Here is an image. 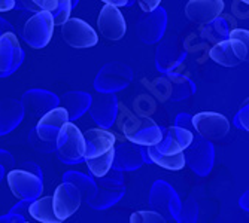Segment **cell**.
<instances>
[{"instance_id": "ab89813d", "label": "cell", "mask_w": 249, "mask_h": 223, "mask_svg": "<svg viewBox=\"0 0 249 223\" xmlns=\"http://www.w3.org/2000/svg\"><path fill=\"white\" fill-rule=\"evenodd\" d=\"M19 168H22V170H26V171H29V173H32V174L40 177V178H43L42 168H40V165H37L35 161H24V162H21Z\"/></svg>"}, {"instance_id": "74e56055", "label": "cell", "mask_w": 249, "mask_h": 223, "mask_svg": "<svg viewBox=\"0 0 249 223\" xmlns=\"http://www.w3.org/2000/svg\"><path fill=\"white\" fill-rule=\"evenodd\" d=\"M32 204L30 199H19L18 203L9 210V213H15V214H19L22 217H26L29 220V207Z\"/></svg>"}, {"instance_id": "83f0119b", "label": "cell", "mask_w": 249, "mask_h": 223, "mask_svg": "<svg viewBox=\"0 0 249 223\" xmlns=\"http://www.w3.org/2000/svg\"><path fill=\"white\" fill-rule=\"evenodd\" d=\"M63 182H69L72 185L76 186V189L81 193L82 201H87L91 198L96 191H97V183H96V178L91 175H87L81 171L76 170H69L63 174Z\"/></svg>"}, {"instance_id": "484cf974", "label": "cell", "mask_w": 249, "mask_h": 223, "mask_svg": "<svg viewBox=\"0 0 249 223\" xmlns=\"http://www.w3.org/2000/svg\"><path fill=\"white\" fill-rule=\"evenodd\" d=\"M231 29H234V22H230L229 16H224L222 14L218 15L216 18H213L212 21L203 24L201 29V37L211 42V43H218L221 40L229 39V34L231 32Z\"/></svg>"}, {"instance_id": "d6986e66", "label": "cell", "mask_w": 249, "mask_h": 223, "mask_svg": "<svg viewBox=\"0 0 249 223\" xmlns=\"http://www.w3.org/2000/svg\"><path fill=\"white\" fill-rule=\"evenodd\" d=\"M84 142H85V153H84V161L91 159L102 156L115 147V136L114 132L109 131L107 128H89L84 134Z\"/></svg>"}, {"instance_id": "f35d334b", "label": "cell", "mask_w": 249, "mask_h": 223, "mask_svg": "<svg viewBox=\"0 0 249 223\" xmlns=\"http://www.w3.org/2000/svg\"><path fill=\"white\" fill-rule=\"evenodd\" d=\"M0 165H3L5 170L15 167V158L12 156L11 152H8L5 149H0Z\"/></svg>"}, {"instance_id": "603a6c76", "label": "cell", "mask_w": 249, "mask_h": 223, "mask_svg": "<svg viewBox=\"0 0 249 223\" xmlns=\"http://www.w3.org/2000/svg\"><path fill=\"white\" fill-rule=\"evenodd\" d=\"M194 132L180 128L176 125H172L169 128H163V137L157 144H154L157 147L158 152L161 153H179L184 152L188 144L193 140Z\"/></svg>"}, {"instance_id": "52a82bcc", "label": "cell", "mask_w": 249, "mask_h": 223, "mask_svg": "<svg viewBox=\"0 0 249 223\" xmlns=\"http://www.w3.org/2000/svg\"><path fill=\"white\" fill-rule=\"evenodd\" d=\"M187 57L188 52L184 47L182 40L173 36L158 42V47L155 51V67L163 75L175 73L185 63Z\"/></svg>"}, {"instance_id": "836d02e7", "label": "cell", "mask_w": 249, "mask_h": 223, "mask_svg": "<svg viewBox=\"0 0 249 223\" xmlns=\"http://www.w3.org/2000/svg\"><path fill=\"white\" fill-rule=\"evenodd\" d=\"M29 144L40 153H55L57 150V144L55 143H50V142H45L43 139H40L36 132V128H32L29 132V139H27Z\"/></svg>"}, {"instance_id": "d590c367", "label": "cell", "mask_w": 249, "mask_h": 223, "mask_svg": "<svg viewBox=\"0 0 249 223\" xmlns=\"http://www.w3.org/2000/svg\"><path fill=\"white\" fill-rule=\"evenodd\" d=\"M248 103H249V100H245V104H242L240 110L234 115V119H233L234 127L239 129H243V131L249 129V106H248Z\"/></svg>"}, {"instance_id": "681fc988", "label": "cell", "mask_w": 249, "mask_h": 223, "mask_svg": "<svg viewBox=\"0 0 249 223\" xmlns=\"http://www.w3.org/2000/svg\"><path fill=\"white\" fill-rule=\"evenodd\" d=\"M71 2H72V8H76L78 3H79V0H71Z\"/></svg>"}, {"instance_id": "6da1fadb", "label": "cell", "mask_w": 249, "mask_h": 223, "mask_svg": "<svg viewBox=\"0 0 249 223\" xmlns=\"http://www.w3.org/2000/svg\"><path fill=\"white\" fill-rule=\"evenodd\" d=\"M19 34L29 47L33 49H43L50 40L53 39L54 33V18L47 11H24V15L21 18Z\"/></svg>"}, {"instance_id": "277c9868", "label": "cell", "mask_w": 249, "mask_h": 223, "mask_svg": "<svg viewBox=\"0 0 249 223\" xmlns=\"http://www.w3.org/2000/svg\"><path fill=\"white\" fill-rule=\"evenodd\" d=\"M185 165L200 177H208L215 165V146L213 142L203 139L194 132L193 140L184 150Z\"/></svg>"}, {"instance_id": "ac0fdd59", "label": "cell", "mask_w": 249, "mask_h": 223, "mask_svg": "<svg viewBox=\"0 0 249 223\" xmlns=\"http://www.w3.org/2000/svg\"><path fill=\"white\" fill-rule=\"evenodd\" d=\"M21 103L24 106L26 113L30 116L39 118L45 115L47 112L60 106V97L53 91L42 88H32L26 91L21 97Z\"/></svg>"}, {"instance_id": "44dd1931", "label": "cell", "mask_w": 249, "mask_h": 223, "mask_svg": "<svg viewBox=\"0 0 249 223\" xmlns=\"http://www.w3.org/2000/svg\"><path fill=\"white\" fill-rule=\"evenodd\" d=\"M67 121H69V115H67L66 109L58 106V107L47 112L45 115H42L35 128H36V132L40 139H43L45 142H50V143H55L61 127Z\"/></svg>"}, {"instance_id": "8d00e7d4", "label": "cell", "mask_w": 249, "mask_h": 223, "mask_svg": "<svg viewBox=\"0 0 249 223\" xmlns=\"http://www.w3.org/2000/svg\"><path fill=\"white\" fill-rule=\"evenodd\" d=\"M175 125L180 127V128H185L191 132H196L194 125H193V115H190V113H179L175 118Z\"/></svg>"}, {"instance_id": "c3c4849f", "label": "cell", "mask_w": 249, "mask_h": 223, "mask_svg": "<svg viewBox=\"0 0 249 223\" xmlns=\"http://www.w3.org/2000/svg\"><path fill=\"white\" fill-rule=\"evenodd\" d=\"M3 178H5V167L0 165V183L3 182Z\"/></svg>"}, {"instance_id": "9a60e30c", "label": "cell", "mask_w": 249, "mask_h": 223, "mask_svg": "<svg viewBox=\"0 0 249 223\" xmlns=\"http://www.w3.org/2000/svg\"><path fill=\"white\" fill-rule=\"evenodd\" d=\"M81 204H82V198L75 185L69 182H63L61 185L57 186L53 195V206H54V213L60 222H64L66 219L73 216L79 210Z\"/></svg>"}, {"instance_id": "30bf717a", "label": "cell", "mask_w": 249, "mask_h": 223, "mask_svg": "<svg viewBox=\"0 0 249 223\" xmlns=\"http://www.w3.org/2000/svg\"><path fill=\"white\" fill-rule=\"evenodd\" d=\"M248 49L249 43L236 37H229L215 43L209 51V57L222 67H237L248 60Z\"/></svg>"}, {"instance_id": "f1b7e54d", "label": "cell", "mask_w": 249, "mask_h": 223, "mask_svg": "<svg viewBox=\"0 0 249 223\" xmlns=\"http://www.w3.org/2000/svg\"><path fill=\"white\" fill-rule=\"evenodd\" d=\"M146 152L149 155V159L152 164L161 167L164 170L170 171H179L185 167V158H184V152L179 153H161L158 152L155 146H146Z\"/></svg>"}, {"instance_id": "d4e9b609", "label": "cell", "mask_w": 249, "mask_h": 223, "mask_svg": "<svg viewBox=\"0 0 249 223\" xmlns=\"http://www.w3.org/2000/svg\"><path fill=\"white\" fill-rule=\"evenodd\" d=\"M89 104H91V94L85 91H69L60 97V106L66 109L71 122L78 121L85 115Z\"/></svg>"}, {"instance_id": "b9f144b4", "label": "cell", "mask_w": 249, "mask_h": 223, "mask_svg": "<svg viewBox=\"0 0 249 223\" xmlns=\"http://www.w3.org/2000/svg\"><path fill=\"white\" fill-rule=\"evenodd\" d=\"M24 222H27L26 217L15 213H6L5 216H0V223H24Z\"/></svg>"}, {"instance_id": "5bb4252c", "label": "cell", "mask_w": 249, "mask_h": 223, "mask_svg": "<svg viewBox=\"0 0 249 223\" xmlns=\"http://www.w3.org/2000/svg\"><path fill=\"white\" fill-rule=\"evenodd\" d=\"M24 49L19 47L15 32H6L0 36V78L14 75L24 61Z\"/></svg>"}, {"instance_id": "2e32d148", "label": "cell", "mask_w": 249, "mask_h": 223, "mask_svg": "<svg viewBox=\"0 0 249 223\" xmlns=\"http://www.w3.org/2000/svg\"><path fill=\"white\" fill-rule=\"evenodd\" d=\"M97 27L105 39L121 40L127 32V22L120 8L105 3L97 16Z\"/></svg>"}, {"instance_id": "7a4b0ae2", "label": "cell", "mask_w": 249, "mask_h": 223, "mask_svg": "<svg viewBox=\"0 0 249 223\" xmlns=\"http://www.w3.org/2000/svg\"><path fill=\"white\" fill-rule=\"evenodd\" d=\"M133 69L121 61H109L100 67L94 79V89L97 93H120L133 82Z\"/></svg>"}, {"instance_id": "d6a6232c", "label": "cell", "mask_w": 249, "mask_h": 223, "mask_svg": "<svg viewBox=\"0 0 249 223\" xmlns=\"http://www.w3.org/2000/svg\"><path fill=\"white\" fill-rule=\"evenodd\" d=\"M197 220H198V204L193 196H188L184 203H180L178 223H194Z\"/></svg>"}, {"instance_id": "7402d4cb", "label": "cell", "mask_w": 249, "mask_h": 223, "mask_svg": "<svg viewBox=\"0 0 249 223\" xmlns=\"http://www.w3.org/2000/svg\"><path fill=\"white\" fill-rule=\"evenodd\" d=\"M224 8V0H190L185 5V15L191 22L203 26L221 15Z\"/></svg>"}, {"instance_id": "f6af8a7d", "label": "cell", "mask_w": 249, "mask_h": 223, "mask_svg": "<svg viewBox=\"0 0 249 223\" xmlns=\"http://www.w3.org/2000/svg\"><path fill=\"white\" fill-rule=\"evenodd\" d=\"M6 32H15L17 33L15 27L11 24V22L8 19H5L3 16H0V36H2L3 33H6Z\"/></svg>"}, {"instance_id": "bcb514c9", "label": "cell", "mask_w": 249, "mask_h": 223, "mask_svg": "<svg viewBox=\"0 0 249 223\" xmlns=\"http://www.w3.org/2000/svg\"><path fill=\"white\" fill-rule=\"evenodd\" d=\"M15 9L14 0H0V12H9Z\"/></svg>"}, {"instance_id": "7c38bea8", "label": "cell", "mask_w": 249, "mask_h": 223, "mask_svg": "<svg viewBox=\"0 0 249 223\" xmlns=\"http://www.w3.org/2000/svg\"><path fill=\"white\" fill-rule=\"evenodd\" d=\"M194 131L203 139L211 142L222 140L230 131V121L216 112H200L193 116Z\"/></svg>"}, {"instance_id": "ba28073f", "label": "cell", "mask_w": 249, "mask_h": 223, "mask_svg": "<svg viewBox=\"0 0 249 223\" xmlns=\"http://www.w3.org/2000/svg\"><path fill=\"white\" fill-rule=\"evenodd\" d=\"M60 29H61L63 40L75 49L93 48L99 42V36L96 30L81 18L69 16L60 26Z\"/></svg>"}, {"instance_id": "8992f818", "label": "cell", "mask_w": 249, "mask_h": 223, "mask_svg": "<svg viewBox=\"0 0 249 223\" xmlns=\"http://www.w3.org/2000/svg\"><path fill=\"white\" fill-rule=\"evenodd\" d=\"M180 196L173 186L164 180H155L149 191V206L152 210L160 213L166 222H178L180 210Z\"/></svg>"}, {"instance_id": "3957f363", "label": "cell", "mask_w": 249, "mask_h": 223, "mask_svg": "<svg viewBox=\"0 0 249 223\" xmlns=\"http://www.w3.org/2000/svg\"><path fill=\"white\" fill-rule=\"evenodd\" d=\"M57 158L63 164H79L84 162L85 142L81 129L71 121H67L57 136Z\"/></svg>"}, {"instance_id": "f546056e", "label": "cell", "mask_w": 249, "mask_h": 223, "mask_svg": "<svg viewBox=\"0 0 249 223\" xmlns=\"http://www.w3.org/2000/svg\"><path fill=\"white\" fill-rule=\"evenodd\" d=\"M32 2L39 9L50 12L54 18L55 26H61L71 16V12L73 9L71 0H32Z\"/></svg>"}, {"instance_id": "1f68e13d", "label": "cell", "mask_w": 249, "mask_h": 223, "mask_svg": "<svg viewBox=\"0 0 249 223\" xmlns=\"http://www.w3.org/2000/svg\"><path fill=\"white\" fill-rule=\"evenodd\" d=\"M96 183H97V186L109 188V189H125L123 171L115 170V168H112V167L107 170V173L105 175L96 178Z\"/></svg>"}, {"instance_id": "f907efd6", "label": "cell", "mask_w": 249, "mask_h": 223, "mask_svg": "<svg viewBox=\"0 0 249 223\" xmlns=\"http://www.w3.org/2000/svg\"><path fill=\"white\" fill-rule=\"evenodd\" d=\"M239 2H242V3H245V5H248V3H249V0H239Z\"/></svg>"}, {"instance_id": "4dcf8cb0", "label": "cell", "mask_w": 249, "mask_h": 223, "mask_svg": "<svg viewBox=\"0 0 249 223\" xmlns=\"http://www.w3.org/2000/svg\"><path fill=\"white\" fill-rule=\"evenodd\" d=\"M29 216L43 223H60L58 217L54 213L53 196H39L33 199L29 207Z\"/></svg>"}, {"instance_id": "60d3db41", "label": "cell", "mask_w": 249, "mask_h": 223, "mask_svg": "<svg viewBox=\"0 0 249 223\" xmlns=\"http://www.w3.org/2000/svg\"><path fill=\"white\" fill-rule=\"evenodd\" d=\"M14 3L18 11H32V12L39 11V8L32 2V0H14Z\"/></svg>"}, {"instance_id": "cb8c5ba5", "label": "cell", "mask_w": 249, "mask_h": 223, "mask_svg": "<svg viewBox=\"0 0 249 223\" xmlns=\"http://www.w3.org/2000/svg\"><path fill=\"white\" fill-rule=\"evenodd\" d=\"M24 116L26 110L21 100L12 97L0 100V136H6V134L17 129Z\"/></svg>"}, {"instance_id": "ffe728a7", "label": "cell", "mask_w": 249, "mask_h": 223, "mask_svg": "<svg viewBox=\"0 0 249 223\" xmlns=\"http://www.w3.org/2000/svg\"><path fill=\"white\" fill-rule=\"evenodd\" d=\"M145 165L142 156V146L125 142L114 147V161L112 168L120 171H136Z\"/></svg>"}, {"instance_id": "4316f807", "label": "cell", "mask_w": 249, "mask_h": 223, "mask_svg": "<svg viewBox=\"0 0 249 223\" xmlns=\"http://www.w3.org/2000/svg\"><path fill=\"white\" fill-rule=\"evenodd\" d=\"M125 189H109V188H102L97 186L96 193L87 201L88 207H91L93 210H107L110 207H114L118 204L120 201L124 198Z\"/></svg>"}, {"instance_id": "4fadbf2b", "label": "cell", "mask_w": 249, "mask_h": 223, "mask_svg": "<svg viewBox=\"0 0 249 223\" xmlns=\"http://www.w3.org/2000/svg\"><path fill=\"white\" fill-rule=\"evenodd\" d=\"M8 186L17 199H36L43 192V178L22 170H11L6 175Z\"/></svg>"}, {"instance_id": "e575fe53", "label": "cell", "mask_w": 249, "mask_h": 223, "mask_svg": "<svg viewBox=\"0 0 249 223\" xmlns=\"http://www.w3.org/2000/svg\"><path fill=\"white\" fill-rule=\"evenodd\" d=\"M131 223H164L166 219L155 210H141L130 216Z\"/></svg>"}, {"instance_id": "7dc6e473", "label": "cell", "mask_w": 249, "mask_h": 223, "mask_svg": "<svg viewBox=\"0 0 249 223\" xmlns=\"http://www.w3.org/2000/svg\"><path fill=\"white\" fill-rule=\"evenodd\" d=\"M239 206H240L242 210L249 211V192H248V191L240 196V199H239Z\"/></svg>"}, {"instance_id": "9c48e42d", "label": "cell", "mask_w": 249, "mask_h": 223, "mask_svg": "<svg viewBox=\"0 0 249 223\" xmlns=\"http://www.w3.org/2000/svg\"><path fill=\"white\" fill-rule=\"evenodd\" d=\"M167 12L164 8L157 6L151 12H145L136 24V34L145 45L158 43L167 30Z\"/></svg>"}, {"instance_id": "5b68a950", "label": "cell", "mask_w": 249, "mask_h": 223, "mask_svg": "<svg viewBox=\"0 0 249 223\" xmlns=\"http://www.w3.org/2000/svg\"><path fill=\"white\" fill-rule=\"evenodd\" d=\"M123 132L127 142L139 146H154L163 137V127L158 125L152 118L133 115L125 119Z\"/></svg>"}, {"instance_id": "7bdbcfd3", "label": "cell", "mask_w": 249, "mask_h": 223, "mask_svg": "<svg viewBox=\"0 0 249 223\" xmlns=\"http://www.w3.org/2000/svg\"><path fill=\"white\" fill-rule=\"evenodd\" d=\"M138 3H139L141 9H142L143 12H151V11H154L157 6H160L161 0H138Z\"/></svg>"}, {"instance_id": "8fae6325", "label": "cell", "mask_w": 249, "mask_h": 223, "mask_svg": "<svg viewBox=\"0 0 249 223\" xmlns=\"http://www.w3.org/2000/svg\"><path fill=\"white\" fill-rule=\"evenodd\" d=\"M88 113L97 124V127L110 129L120 113L118 97L114 93H97L91 96V104L88 107Z\"/></svg>"}, {"instance_id": "ee69618b", "label": "cell", "mask_w": 249, "mask_h": 223, "mask_svg": "<svg viewBox=\"0 0 249 223\" xmlns=\"http://www.w3.org/2000/svg\"><path fill=\"white\" fill-rule=\"evenodd\" d=\"M102 2L106 5H114L117 8H128L134 5L136 0H102Z\"/></svg>"}, {"instance_id": "e0dca14e", "label": "cell", "mask_w": 249, "mask_h": 223, "mask_svg": "<svg viewBox=\"0 0 249 223\" xmlns=\"http://www.w3.org/2000/svg\"><path fill=\"white\" fill-rule=\"evenodd\" d=\"M158 82H160L158 83V88H160L161 94L169 101L187 100L191 96H194L197 91V86L193 82V79L185 75H180L178 72L164 75V78Z\"/></svg>"}]
</instances>
